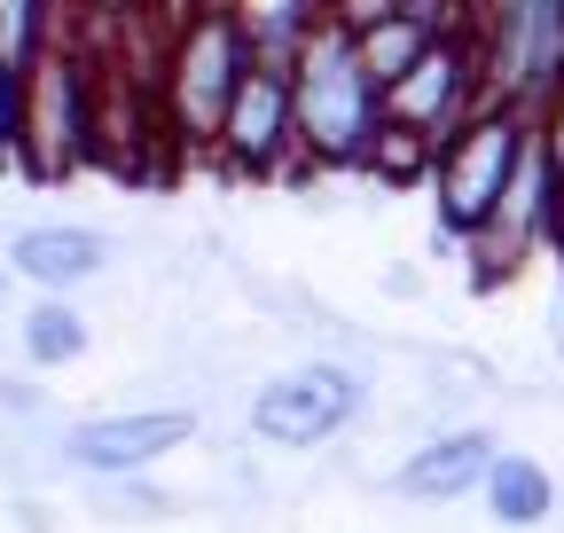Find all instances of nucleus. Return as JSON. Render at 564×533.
I'll return each instance as SVG.
<instances>
[{"label": "nucleus", "instance_id": "nucleus-1", "mask_svg": "<svg viewBox=\"0 0 564 533\" xmlns=\"http://www.w3.org/2000/svg\"><path fill=\"white\" fill-rule=\"evenodd\" d=\"M291 95H299V150L306 173H352L369 165L377 126H384V87L369 79L361 47L337 17H322L306 32V47L291 55Z\"/></svg>", "mask_w": 564, "mask_h": 533}, {"label": "nucleus", "instance_id": "nucleus-2", "mask_svg": "<svg viewBox=\"0 0 564 533\" xmlns=\"http://www.w3.org/2000/svg\"><path fill=\"white\" fill-rule=\"evenodd\" d=\"M251 32L236 0H188V17L165 47V72H158V102H165V133L181 150H212L228 126V102L251 72Z\"/></svg>", "mask_w": 564, "mask_h": 533}, {"label": "nucleus", "instance_id": "nucleus-3", "mask_svg": "<svg viewBox=\"0 0 564 533\" xmlns=\"http://www.w3.org/2000/svg\"><path fill=\"white\" fill-rule=\"evenodd\" d=\"M525 150H533V110H518V102H486L463 133H447V142H440V165H432V213H440V236L470 243V236L494 220L502 188L518 181Z\"/></svg>", "mask_w": 564, "mask_h": 533}, {"label": "nucleus", "instance_id": "nucleus-4", "mask_svg": "<svg viewBox=\"0 0 564 533\" xmlns=\"http://www.w3.org/2000/svg\"><path fill=\"white\" fill-rule=\"evenodd\" d=\"M102 87L87 72V55L79 47H47L32 72H24V150L17 165L32 181H63V173H79L95 150H102Z\"/></svg>", "mask_w": 564, "mask_h": 533}, {"label": "nucleus", "instance_id": "nucleus-5", "mask_svg": "<svg viewBox=\"0 0 564 533\" xmlns=\"http://www.w3.org/2000/svg\"><path fill=\"white\" fill-rule=\"evenodd\" d=\"M470 40L494 102L541 110L564 79V0H470Z\"/></svg>", "mask_w": 564, "mask_h": 533}, {"label": "nucleus", "instance_id": "nucleus-6", "mask_svg": "<svg viewBox=\"0 0 564 533\" xmlns=\"http://www.w3.org/2000/svg\"><path fill=\"white\" fill-rule=\"evenodd\" d=\"M212 157H220L236 181H274L306 165L299 150V95H291V63H251L236 102H228V126L220 142H212Z\"/></svg>", "mask_w": 564, "mask_h": 533}, {"label": "nucleus", "instance_id": "nucleus-7", "mask_svg": "<svg viewBox=\"0 0 564 533\" xmlns=\"http://www.w3.org/2000/svg\"><path fill=\"white\" fill-rule=\"evenodd\" d=\"M486 63H478V40L470 24L463 32H440L432 47L415 55V72H400L384 87V118L415 126V133H432V142H447V133H463L478 110H486Z\"/></svg>", "mask_w": 564, "mask_h": 533}, {"label": "nucleus", "instance_id": "nucleus-8", "mask_svg": "<svg viewBox=\"0 0 564 533\" xmlns=\"http://www.w3.org/2000/svg\"><path fill=\"white\" fill-rule=\"evenodd\" d=\"M352 416H361V377H352L345 361H306V369L274 377V384L251 400V432H259L267 447H291V455L329 447Z\"/></svg>", "mask_w": 564, "mask_h": 533}, {"label": "nucleus", "instance_id": "nucleus-9", "mask_svg": "<svg viewBox=\"0 0 564 533\" xmlns=\"http://www.w3.org/2000/svg\"><path fill=\"white\" fill-rule=\"evenodd\" d=\"M556 188H564V165L549 157L541 126H533V150H525L518 181L502 188L494 220L470 236V251H478V283H494V275H510V266H525V259L556 236Z\"/></svg>", "mask_w": 564, "mask_h": 533}, {"label": "nucleus", "instance_id": "nucleus-10", "mask_svg": "<svg viewBox=\"0 0 564 533\" xmlns=\"http://www.w3.org/2000/svg\"><path fill=\"white\" fill-rule=\"evenodd\" d=\"M196 439V416L188 409H126V416H87L63 432V463L87 479H126V471H150L173 447Z\"/></svg>", "mask_w": 564, "mask_h": 533}, {"label": "nucleus", "instance_id": "nucleus-11", "mask_svg": "<svg viewBox=\"0 0 564 533\" xmlns=\"http://www.w3.org/2000/svg\"><path fill=\"white\" fill-rule=\"evenodd\" d=\"M494 455H502V447H494V432H478V424L432 432L423 447H408V463L392 471V494H400V502H455V494L486 487Z\"/></svg>", "mask_w": 564, "mask_h": 533}, {"label": "nucleus", "instance_id": "nucleus-12", "mask_svg": "<svg viewBox=\"0 0 564 533\" xmlns=\"http://www.w3.org/2000/svg\"><path fill=\"white\" fill-rule=\"evenodd\" d=\"M9 266L32 283V291H79L110 266V243L95 228H24L9 243Z\"/></svg>", "mask_w": 564, "mask_h": 533}, {"label": "nucleus", "instance_id": "nucleus-13", "mask_svg": "<svg viewBox=\"0 0 564 533\" xmlns=\"http://www.w3.org/2000/svg\"><path fill=\"white\" fill-rule=\"evenodd\" d=\"M486 510H494V525H549V510H556V479H549V463H533V455H494V471H486Z\"/></svg>", "mask_w": 564, "mask_h": 533}, {"label": "nucleus", "instance_id": "nucleus-14", "mask_svg": "<svg viewBox=\"0 0 564 533\" xmlns=\"http://www.w3.org/2000/svg\"><path fill=\"white\" fill-rule=\"evenodd\" d=\"M17 346L32 369H63V361L87 353V314L70 306V291H40V306L17 322Z\"/></svg>", "mask_w": 564, "mask_h": 533}, {"label": "nucleus", "instance_id": "nucleus-15", "mask_svg": "<svg viewBox=\"0 0 564 533\" xmlns=\"http://www.w3.org/2000/svg\"><path fill=\"white\" fill-rule=\"evenodd\" d=\"M432 40H440V32L423 24V17H377V24L352 32V47H361V63H369L377 87H392L400 72H415V55L432 47Z\"/></svg>", "mask_w": 564, "mask_h": 533}, {"label": "nucleus", "instance_id": "nucleus-16", "mask_svg": "<svg viewBox=\"0 0 564 533\" xmlns=\"http://www.w3.org/2000/svg\"><path fill=\"white\" fill-rule=\"evenodd\" d=\"M55 40H63V9H55V0H0V63L32 72Z\"/></svg>", "mask_w": 564, "mask_h": 533}, {"label": "nucleus", "instance_id": "nucleus-17", "mask_svg": "<svg viewBox=\"0 0 564 533\" xmlns=\"http://www.w3.org/2000/svg\"><path fill=\"white\" fill-rule=\"evenodd\" d=\"M432 165H440V142H432V133H415V126H400V118L377 126V150H369V173H377V181L408 188V181H432Z\"/></svg>", "mask_w": 564, "mask_h": 533}, {"label": "nucleus", "instance_id": "nucleus-18", "mask_svg": "<svg viewBox=\"0 0 564 533\" xmlns=\"http://www.w3.org/2000/svg\"><path fill=\"white\" fill-rule=\"evenodd\" d=\"M17 150H24V72L0 63V165H17Z\"/></svg>", "mask_w": 564, "mask_h": 533}, {"label": "nucleus", "instance_id": "nucleus-19", "mask_svg": "<svg viewBox=\"0 0 564 533\" xmlns=\"http://www.w3.org/2000/svg\"><path fill=\"white\" fill-rule=\"evenodd\" d=\"M533 126H541V142H549V157H556V165H564V79H556V87H549V102H541V110H533Z\"/></svg>", "mask_w": 564, "mask_h": 533}, {"label": "nucleus", "instance_id": "nucleus-20", "mask_svg": "<svg viewBox=\"0 0 564 533\" xmlns=\"http://www.w3.org/2000/svg\"><path fill=\"white\" fill-rule=\"evenodd\" d=\"M549 251H556V266H564V188H556V236H549Z\"/></svg>", "mask_w": 564, "mask_h": 533}, {"label": "nucleus", "instance_id": "nucleus-21", "mask_svg": "<svg viewBox=\"0 0 564 533\" xmlns=\"http://www.w3.org/2000/svg\"><path fill=\"white\" fill-rule=\"evenodd\" d=\"M9 275H17V266H0V298H9Z\"/></svg>", "mask_w": 564, "mask_h": 533}]
</instances>
